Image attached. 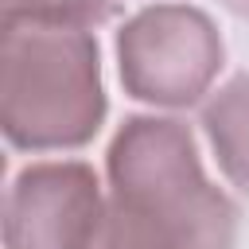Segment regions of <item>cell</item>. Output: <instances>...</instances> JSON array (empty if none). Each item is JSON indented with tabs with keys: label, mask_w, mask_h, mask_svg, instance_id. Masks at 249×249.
Masks as SVG:
<instances>
[{
	"label": "cell",
	"mask_w": 249,
	"mask_h": 249,
	"mask_svg": "<svg viewBox=\"0 0 249 249\" xmlns=\"http://www.w3.org/2000/svg\"><path fill=\"white\" fill-rule=\"evenodd\" d=\"M109 206L187 249H237L241 206L210 183L187 121L132 113L105 152Z\"/></svg>",
	"instance_id": "1"
},
{
	"label": "cell",
	"mask_w": 249,
	"mask_h": 249,
	"mask_svg": "<svg viewBox=\"0 0 249 249\" xmlns=\"http://www.w3.org/2000/svg\"><path fill=\"white\" fill-rule=\"evenodd\" d=\"M0 132L16 152H82L109 117L93 31L0 23Z\"/></svg>",
	"instance_id": "2"
},
{
	"label": "cell",
	"mask_w": 249,
	"mask_h": 249,
	"mask_svg": "<svg viewBox=\"0 0 249 249\" xmlns=\"http://www.w3.org/2000/svg\"><path fill=\"white\" fill-rule=\"evenodd\" d=\"M226 70V39L218 23L179 0L132 12L117 31V74L132 101L152 109H191L214 93Z\"/></svg>",
	"instance_id": "3"
},
{
	"label": "cell",
	"mask_w": 249,
	"mask_h": 249,
	"mask_svg": "<svg viewBox=\"0 0 249 249\" xmlns=\"http://www.w3.org/2000/svg\"><path fill=\"white\" fill-rule=\"evenodd\" d=\"M109 187L86 160H35L4 195V249H101Z\"/></svg>",
	"instance_id": "4"
},
{
	"label": "cell",
	"mask_w": 249,
	"mask_h": 249,
	"mask_svg": "<svg viewBox=\"0 0 249 249\" xmlns=\"http://www.w3.org/2000/svg\"><path fill=\"white\" fill-rule=\"evenodd\" d=\"M202 132L222 179L249 195V74H233L202 101Z\"/></svg>",
	"instance_id": "5"
},
{
	"label": "cell",
	"mask_w": 249,
	"mask_h": 249,
	"mask_svg": "<svg viewBox=\"0 0 249 249\" xmlns=\"http://www.w3.org/2000/svg\"><path fill=\"white\" fill-rule=\"evenodd\" d=\"M117 0H0V23H47L93 31L113 16Z\"/></svg>",
	"instance_id": "6"
},
{
	"label": "cell",
	"mask_w": 249,
	"mask_h": 249,
	"mask_svg": "<svg viewBox=\"0 0 249 249\" xmlns=\"http://www.w3.org/2000/svg\"><path fill=\"white\" fill-rule=\"evenodd\" d=\"M101 249H187V245H179V241L163 237L160 230H152V226L109 206V230H105Z\"/></svg>",
	"instance_id": "7"
},
{
	"label": "cell",
	"mask_w": 249,
	"mask_h": 249,
	"mask_svg": "<svg viewBox=\"0 0 249 249\" xmlns=\"http://www.w3.org/2000/svg\"><path fill=\"white\" fill-rule=\"evenodd\" d=\"M230 16H237V19H249V0H218Z\"/></svg>",
	"instance_id": "8"
}]
</instances>
